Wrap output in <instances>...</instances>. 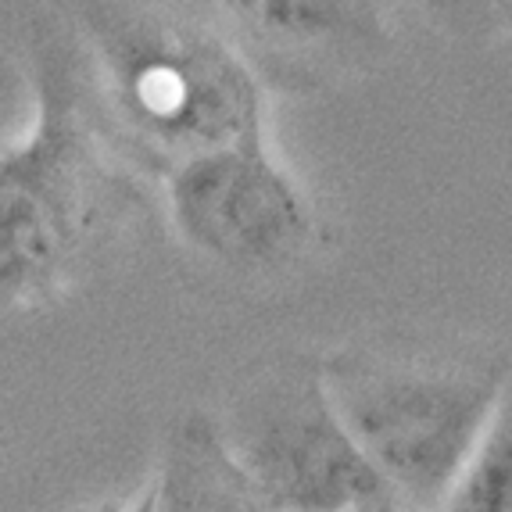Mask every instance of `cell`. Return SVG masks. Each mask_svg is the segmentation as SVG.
Instances as JSON below:
<instances>
[{"instance_id":"cell-1","label":"cell","mask_w":512,"mask_h":512,"mask_svg":"<svg viewBox=\"0 0 512 512\" xmlns=\"http://www.w3.org/2000/svg\"><path fill=\"white\" fill-rule=\"evenodd\" d=\"M72 29L104 133L137 169L162 180L265 133L269 86L194 0H76Z\"/></svg>"},{"instance_id":"cell-2","label":"cell","mask_w":512,"mask_h":512,"mask_svg":"<svg viewBox=\"0 0 512 512\" xmlns=\"http://www.w3.org/2000/svg\"><path fill=\"white\" fill-rule=\"evenodd\" d=\"M33 126L0 158V294L26 319L65 301L104 262L140 194L104 133L79 54L36 40Z\"/></svg>"},{"instance_id":"cell-3","label":"cell","mask_w":512,"mask_h":512,"mask_svg":"<svg viewBox=\"0 0 512 512\" xmlns=\"http://www.w3.org/2000/svg\"><path fill=\"white\" fill-rule=\"evenodd\" d=\"M323 369L387 491L419 512H444L495 416L512 355L380 337L330 351Z\"/></svg>"},{"instance_id":"cell-4","label":"cell","mask_w":512,"mask_h":512,"mask_svg":"<svg viewBox=\"0 0 512 512\" xmlns=\"http://www.w3.org/2000/svg\"><path fill=\"white\" fill-rule=\"evenodd\" d=\"M212 416L280 512H348L387 491L333 402L323 355L258 362Z\"/></svg>"},{"instance_id":"cell-5","label":"cell","mask_w":512,"mask_h":512,"mask_svg":"<svg viewBox=\"0 0 512 512\" xmlns=\"http://www.w3.org/2000/svg\"><path fill=\"white\" fill-rule=\"evenodd\" d=\"M158 183L176 240L219 273L276 280L316 255V205L265 133L194 154Z\"/></svg>"},{"instance_id":"cell-6","label":"cell","mask_w":512,"mask_h":512,"mask_svg":"<svg viewBox=\"0 0 512 512\" xmlns=\"http://www.w3.org/2000/svg\"><path fill=\"white\" fill-rule=\"evenodd\" d=\"M269 90L312 94L380 65L398 0H194Z\"/></svg>"},{"instance_id":"cell-7","label":"cell","mask_w":512,"mask_h":512,"mask_svg":"<svg viewBox=\"0 0 512 512\" xmlns=\"http://www.w3.org/2000/svg\"><path fill=\"white\" fill-rule=\"evenodd\" d=\"M151 487V512H280L233 459L212 412H187L172 423Z\"/></svg>"},{"instance_id":"cell-8","label":"cell","mask_w":512,"mask_h":512,"mask_svg":"<svg viewBox=\"0 0 512 512\" xmlns=\"http://www.w3.org/2000/svg\"><path fill=\"white\" fill-rule=\"evenodd\" d=\"M444 512H512V369L498 394L495 416Z\"/></svg>"},{"instance_id":"cell-9","label":"cell","mask_w":512,"mask_h":512,"mask_svg":"<svg viewBox=\"0 0 512 512\" xmlns=\"http://www.w3.org/2000/svg\"><path fill=\"white\" fill-rule=\"evenodd\" d=\"M437 8L480 36H512V0H437Z\"/></svg>"},{"instance_id":"cell-10","label":"cell","mask_w":512,"mask_h":512,"mask_svg":"<svg viewBox=\"0 0 512 512\" xmlns=\"http://www.w3.org/2000/svg\"><path fill=\"white\" fill-rule=\"evenodd\" d=\"M348 512H419V509H412V505L398 502V498H394L391 491H384V495L369 498V502L355 505V509H348Z\"/></svg>"},{"instance_id":"cell-11","label":"cell","mask_w":512,"mask_h":512,"mask_svg":"<svg viewBox=\"0 0 512 512\" xmlns=\"http://www.w3.org/2000/svg\"><path fill=\"white\" fill-rule=\"evenodd\" d=\"M154 509V487L147 484L144 491H137L133 498H126V502H115L108 505L104 512H151Z\"/></svg>"}]
</instances>
